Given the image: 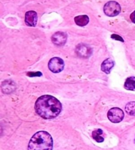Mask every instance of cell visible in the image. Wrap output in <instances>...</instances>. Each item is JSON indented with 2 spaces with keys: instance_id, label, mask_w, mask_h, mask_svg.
I'll list each match as a JSON object with an SVG mask.
<instances>
[{
  "instance_id": "6da1fadb",
  "label": "cell",
  "mask_w": 135,
  "mask_h": 150,
  "mask_svg": "<svg viewBox=\"0 0 135 150\" xmlns=\"http://www.w3.org/2000/svg\"><path fill=\"white\" fill-rule=\"evenodd\" d=\"M61 108L60 101L49 95L40 97L35 103V110L37 114L45 119H52L58 117L60 113Z\"/></svg>"
},
{
  "instance_id": "7a4b0ae2",
  "label": "cell",
  "mask_w": 135,
  "mask_h": 150,
  "mask_svg": "<svg viewBox=\"0 0 135 150\" xmlns=\"http://www.w3.org/2000/svg\"><path fill=\"white\" fill-rule=\"evenodd\" d=\"M53 144V139L50 134L45 131H40L31 139L28 150H52Z\"/></svg>"
},
{
  "instance_id": "3957f363",
  "label": "cell",
  "mask_w": 135,
  "mask_h": 150,
  "mask_svg": "<svg viewBox=\"0 0 135 150\" xmlns=\"http://www.w3.org/2000/svg\"><path fill=\"white\" fill-rule=\"evenodd\" d=\"M121 10V5L115 1H108L104 7V13L108 17H115L119 14Z\"/></svg>"
},
{
  "instance_id": "277c9868",
  "label": "cell",
  "mask_w": 135,
  "mask_h": 150,
  "mask_svg": "<svg viewBox=\"0 0 135 150\" xmlns=\"http://www.w3.org/2000/svg\"><path fill=\"white\" fill-rule=\"evenodd\" d=\"M48 67L54 73H60L64 69V61L59 57H53L50 60Z\"/></svg>"
},
{
  "instance_id": "5b68a950",
  "label": "cell",
  "mask_w": 135,
  "mask_h": 150,
  "mask_svg": "<svg viewBox=\"0 0 135 150\" xmlns=\"http://www.w3.org/2000/svg\"><path fill=\"white\" fill-rule=\"evenodd\" d=\"M107 117L111 122H120L124 118V112L121 109L114 108L111 109L107 112Z\"/></svg>"
},
{
  "instance_id": "8992f818",
  "label": "cell",
  "mask_w": 135,
  "mask_h": 150,
  "mask_svg": "<svg viewBox=\"0 0 135 150\" xmlns=\"http://www.w3.org/2000/svg\"><path fill=\"white\" fill-rule=\"evenodd\" d=\"M77 54L80 57L88 58L90 57L92 53L91 47L86 44H81L77 45L76 48Z\"/></svg>"
},
{
  "instance_id": "52a82bcc",
  "label": "cell",
  "mask_w": 135,
  "mask_h": 150,
  "mask_svg": "<svg viewBox=\"0 0 135 150\" xmlns=\"http://www.w3.org/2000/svg\"><path fill=\"white\" fill-rule=\"evenodd\" d=\"M67 40V35L63 32H58L52 37V42L58 46H62L65 45Z\"/></svg>"
},
{
  "instance_id": "ba28073f",
  "label": "cell",
  "mask_w": 135,
  "mask_h": 150,
  "mask_svg": "<svg viewBox=\"0 0 135 150\" xmlns=\"http://www.w3.org/2000/svg\"><path fill=\"white\" fill-rule=\"evenodd\" d=\"M38 15L34 11H29L25 14V23L28 26H35L37 24Z\"/></svg>"
},
{
  "instance_id": "9c48e42d",
  "label": "cell",
  "mask_w": 135,
  "mask_h": 150,
  "mask_svg": "<svg viewBox=\"0 0 135 150\" xmlns=\"http://www.w3.org/2000/svg\"><path fill=\"white\" fill-rule=\"evenodd\" d=\"M113 66H114V61L111 59L108 58L102 63L101 65V69L104 73L109 74L112 69L113 67Z\"/></svg>"
},
{
  "instance_id": "30bf717a",
  "label": "cell",
  "mask_w": 135,
  "mask_h": 150,
  "mask_svg": "<svg viewBox=\"0 0 135 150\" xmlns=\"http://www.w3.org/2000/svg\"><path fill=\"white\" fill-rule=\"evenodd\" d=\"M75 22L78 26H85L89 23V17L86 15L77 16L75 18Z\"/></svg>"
},
{
  "instance_id": "8fae6325",
  "label": "cell",
  "mask_w": 135,
  "mask_h": 150,
  "mask_svg": "<svg viewBox=\"0 0 135 150\" xmlns=\"http://www.w3.org/2000/svg\"><path fill=\"white\" fill-rule=\"evenodd\" d=\"M125 89L128 90H135V77L134 76H131L126 79V81L125 82V85H124Z\"/></svg>"
},
{
  "instance_id": "7c38bea8",
  "label": "cell",
  "mask_w": 135,
  "mask_h": 150,
  "mask_svg": "<svg viewBox=\"0 0 135 150\" xmlns=\"http://www.w3.org/2000/svg\"><path fill=\"white\" fill-rule=\"evenodd\" d=\"M102 134H103V131L101 129H96L93 131L92 138L97 142H102L104 140V138L102 136Z\"/></svg>"
},
{
  "instance_id": "4fadbf2b",
  "label": "cell",
  "mask_w": 135,
  "mask_h": 150,
  "mask_svg": "<svg viewBox=\"0 0 135 150\" xmlns=\"http://www.w3.org/2000/svg\"><path fill=\"white\" fill-rule=\"evenodd\" d=\"M125 111L126 113L131 115V116H134L135 115V102L132 101L129 102L125 106Z\"/></svg>"
},
{
  "instance_id": "5bb4252c",
  "label": "cell",
  "mask_w": 135,
  "mask_h": 150,
  "mask_svg": "<svg viewBox=\"0 0 135 150\" xmlns=\"http://www.w3.org/2000/svg\"><path fill=\"white\" fill-rule=\"evenodd\" d=\"M111 38L113 39L114 40H119V41L122 42H124V40L123 39L121 38V36H119V35H117V34H112V36H111Z\"/></svg>"
},
{
  "instance_id": "9a60e30c",
  "label": "cell",
  "mask_w": 135,
  "mask_h": 150,
  "mask_svg": "<svg viewBox=\"0 0 135 150\" xmlns=\"http://www.w3.org/2000/svg\"><path fill=\"white\" fill-rule=\"evenodd\" d=\"M27 75L29 76H42V73L40 72H37V73H28Z\"/></svg>"
},
{
  "instance_id": "2e32d148",
  "label": "cell",
  "mask_w": 135,
  "mask_h": 150,
  "mask_svg": "<svg viewBox=\"0 0 135 150\" xmlns=\"http://www.w3.org/2000/svg\"><path fill=\"white\" fill-rule=\"evenodd\" d=\"M130 18H131V20L132 21V22L135 24V11L131 13Z\"/></svg>"
},
{
  "instance_id": "e0dca14e",
  "label": "cell",
  "mask_w": 135,
  "mask_h": 150,
  "mask_svg": "<svg viewBox=\"0 0 135 150\" xmlns=\"http://www.w3.org/2000/svg\"><path fill=\"white\" fill-rule=\"evenodd\" d=\"M134 142H135V140H134Z\"/></svg>"
}]
</instances>
